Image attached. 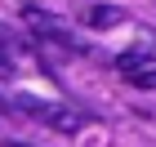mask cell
I'll use <instances>...</instances> for the list:
<instances>
[{
    "label": "cell",
    "mask_w": 156,
    "mask_h": 147,
    "mask_svg": "<svg viewBox=\"0 0 156 147\" xmlns=\"http://www.w3.org/2000/svg\"><path fill=\"white\" fill-rule=\"evenodd\" d=\"M18 111H27L31 121H40L54 134H80L85 125L94 121L85 107H72V103H49V98H18Z\"/></svg>",
    "instance_id": "6da1fadb"
},
{
    "label": "cell",
    "mask_w": 156,
    "mask_h": 147,
    "mask_svg": "<svg viewBox=\"0 0 156 147\" xmlns=\"http://www.w3.org/2000/svg\"><path fill=\"white\" fill-rule=\"evenodd\" d=\"M23 23L27 27H36L40 36H49V40H58V45H67V49H80L72 36H67V27L54 18V13H40V9H23Z\"/></svg>",
    "instance_id": "7a4b0ae2"
},
{
    "label": "cell",
    "mask_w": 156,
    "mask_h": 147,
    "mask_svg": "<svg viewBox=\"0 0 156 147\" xmlns=\"http://www.w3.org/2000/svg\"><path fill=\"white\" fill-rule=\"evenodd\" d=\"M120 23H125V9H116V5H89L85 9V27H94V31H107Z\"/></svg>",
    "instance_id": "3957f363"
},
{
    "label": "cell",
    "mask_w": 156,
    "mask_h": 147,
    "mask_svg": "<svg viewBox=\"0 0 156 147\" xmlns=\"http://www.w3.org/2000/svg\"><path fill=\"white\" fill-rule=\"evenodd\" d=\"M125 80H129V85H138V89H156V72H143V67H138V72H129Z\"/></svg>",
    "instance_id": "277c9868"
},
{
    "label": "cell",
    "mask_w": 156,
    "mask_h": 147,
    "mask_svg": "<svg viewBox=\"0 0 156 147\" xmlns=\"http://www.w3.org/2000/svg\"><path fill=\"white\" fill-rule=\"evenodd\" d=\"M0 76H13V62H9V54L0 49Z\"/></svg>",
    "instance_id": "5b68a950"
},
{
    "label": "cell",
    "mask_w": 156,
    "mask_h": 147,
    "mask_svg": "<svg viewBox=\"0 0 156 147\" xmlns=\"http://www.w3.org/2000/svg\"><path fill=\"white\" fill-rule=\"evenodd\" d=\"M0 111H18V103H5V98H0Z\"/></svg>",
    "instance_id": "8992f818"
},
{
    "label": "cell",
    "mask_w": 156,
    "mask_h": 147,
    "mask_svg": "<svg viewBox=\"0 0 156 147\" xmlns=\"http://www.w3.org/2000/svg\"><path fill=\"white\" fill-rule=\"evenodd\" d=\"M5 147H27V143H5Z\"/></svg>",
    "instance_id": "52a82bcc"
}]
</instances>
